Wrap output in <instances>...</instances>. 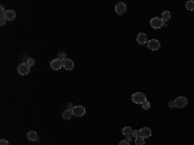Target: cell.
I'll use <instances>...</instances> for the list:
<instances>
[{"label": "cell", "instance_id": "1", "mask_svg": "<svg viewBox=\"0 0 194 145\" xmlns=\"http://www.w3.org/2000/svg\"><path fill=\"white\" fill-rule=\"evenodd\" d=\"M131 100H132V103L141 105L144 101H146V95L145 93H142V92H135L133 95L131 96Z\"/></svg>", "mask_w": 194, "mask_h": 145}, {"label": "cell", "instance_id": "2", "mask_svg": "<svg viewBox=\"0 0 194 145\" xmlns=\"http://www.w3.org/2000/svg\"><path fill=\"white\" fill-rule=\"evenodd\" d=\"M164 21L162 19V17H153L150 19V26L153 27V29H155V30H158V29H161V27L164 25Z\"/></svg>", "mask_w": 194, "mask_h": 145}, {"label": "cell", "instance_id": "3", "mask_svg": "<svg viewBox=\"0 0 194 145\" xmlns=\"http://www.w3.org/2000/svg\"><path fill=\"white\" fill-rule=\"evenodd\" d=\"M147 48L150 51H158L161 48V42L158 39H150V40H147Z\"/></svg>", "mask_w": 194, "mask_h": 145}, {"label": "cell", "instance_id": "4", "mask_svg": "<svg viewBox=\"0 0 194 145\" xmlns=\"http://www.w3.org/2000/svg\"><path fill=\"white\" fill-rule=\"evenodd\" d=\"M17 71H18L19 75H27V74L30 73V66L27 65L26 62H22V64H19V65H18Z\"/></svg>", "mask_w": 194, "mask_h": 145}, {"label": "cell", "instance_id": "5", "mask_svg": "<svg viewBox=\"0 0 194 145\" xmlns=\"http://www.w3.org/2000/svg\"><path fill=\"white\" fill-rule=\"evenodd\" d=\"M175 105H176V108H180V109L185 108L186 105H188V99L184 96H178V97H176V100H175Z\"/></svg>", "mask_w": 194, "mask_h": 145}, {"label": "cell", "instance_id": "6", "mask_svg": "<svg viewBox=\"0 0 194 145\" xmlns=\"http://www.w3.org/2000/svg\"><path fill=\"white\" fill-rule=\"evenodd\" d=\"M61 68H64V61L60 60L58 57L50 61V69L52 70H60Z\"/></svg>", "mask_w": 194, "mask_h": 145}, {"label": "cell", "instance_id": "7", "mask_svg": "<svg viewBox=\"0 0 194 145\" xmlns=\"http://www.w3.org/2000/svg\"><path fill=\"white\" fill-rule=\"evenodd\" d=\"M73 114L75 117H83L85 114V108L81 106V105H76V106H74V109H73Z\"/></svg>", "mask_w": 194, "mask_h": 145}, {"label": "cell", "instance_id": "8", "mask_svg": "<svg viewBox=\"0 0 194 145\" xmlns=\"http://www.w3.org/2000/svg\"><path fill=\"white\" fill-rule=\"evenodd\" d=\"M127 12V5L124 3H118L115 5V13L116 14H119V16H122L124 14Z\"/></svg>", "mask_w": 194, "mask_h": 145}, {"label": "cell", "instance_id": "9", "mask_svg": "<svg viewBox=\"0 0 194 145\" xmlns=\"http://www.w3.org/2000/svg\"><path fill=\"white\" fill-rule=\"evenodd\" d=\"M140 131V136L144 139H147V138H150L151 136V130L149 127H142L141 130H138Z\"/></svg>", "mask_w": 194, "mask_h": 145}, {"label": "cell", "instance_id": "10", "mask_svg": "<svg viewBox=\"0 0 194 145\" xmlns=\"http://www.w3.org/2000/svg\"><path fill=\"white\" fill-rule=\"evenodd\" d=\"M136 40H137L138 44H147V36L145 33H140L137 35V38H136Z\"/></svg>", "mask_w": 194, "mask_h": 145}, {"label": "cell", "instance_id": "11", "mask_svg": "<svg viewBox=\"0 0 194 145\" xmlns=\"http://www.w3.org/2000/svg\"><path fill=\"white\" fill-rule=\"evenodd\" d=\"M64 69L65 70H73L74 69V61L70 60V58L64 60Z\"/></svg>", "mask_w": 194, "mask_h": 145}, {"label": "cell", "instance_id": "12", "mask_svg": "<svg viewBox=\"0 0 194 145\" xmlns=\"http://www.w3.org/2000/svg\"><path fill=\"white\" fill-rule=\"evenodd\" d=\"M16 12L13 10V9H8L7 10V13H5V17H7V19L8 21H13V19L16 18Z\"/></svg>", "mask_w": 194, "mask_h": 145}, {"label": "cell", "instance_id": "13", "mask_svg": "<svg viewBox=\"0 0 194 145\" xmlns=\"http://www.w3.org/2000/svg\"><path fill=\"white\" fill-rule=\"evenodd\" d=\"M27 139H29L30 141H36V140L39 139V136H38V134L35 131H29L27 132Z\"/></svg>", "mask_w": 194, "mask_h": 145}, {"label": "cell", "instance_id": "14", "mask_svg": "<svg viewBox=\"0 0 194 145\" xmlns=\"http://www.w3.org/2000/svg\"><path fill=\"white\" fill-rule=\"evenodd\" d=\"M132 132H133V130H132V127H130V126L123 127V130H122V134L124 136H130V135H132Z\"/></svg>", "mask_w": 194, "mask_h": 145}, {"label": "cell", "instance_id": "15", "mask_svg": "<svg viewBox=\"0 0 194 145\" xmlns=\"http://www.w3.org/2000/svg\"><path fill=\"white\" fill-rule=\"evenodd\" d=\"M73 110H65L64 113H62V118L66 119V120H69V119H71V117H73Z\"/></svg>", "mask_w": 194, "mask_h": 145}, {"label": "cell", "instance_id": "16", "mask_svg": "<svg viewBox=\"0 0 194 145\" xmlns=\"http://www.w3.org/2000/svg\"><path fill=\"white\" fill-rule=\"evenodd\" d=\"M162 19H163V21H170V19H171V13H170V12L168 10H164V12H163V13H162Z\"/></svg>", "mask_w": 194, "mask_h": 145}, {"label": "cell", "instance_id": "17", "mask_svg": "<svg viewBox=\"0 0 194 145\" xmlns=\"http://www.w3.org/2000/svg\"><path fill=\"white\" fill-rule=\"evenodd\" d=\"M185 8L188 10H194V0H189L185 3Z\"/></svg>", "mask_w": 194, "mask_h": 145}, {"label": "cell", "instance_id": "18", "mask_svg": "<svg viewBox=\"0 0 194 145\" xmlns=\"http://www.w3.org/2000/svg\"><path fill=\"white\" fill-rule=\"evenodd\" d=\"M135 144L136 145H145V139L141 138V136H138V138L135 139Z\"/></svg>", "mask_w": 194, "mask_h": 145}, {"label": "cell", "instance_id": "19", "mask_svg": "<svg viewBox=\"0 0 194 145\" xmlns=\"http://www.w3.org/2000/svg\"><path fill=\"white\" fill-rule=\"evenodd\" d=\"M58 58H60V60H62V61L66 60V58H67V57H66V52H64V51L58 52Z\"/></svg>", "mask_w": 194, "mask_h": 145}, {"label": "cell", "instance_id": "20", "mask_svg": "<svg viewBox=\"0 0 194 145\" xmlns=\"http://www.w3.org/2000/svg\"><path fill=\"white\" fill-rule=\"evenodd\" d=\"M142 105V109H145V110H149V109H150V103H149V101H144V103L141 104Z\"/></svg>", "mask_w": 194, "mask_h": 145}, {"label": "cell", "instance_id": "21", "mask_svg": "<svg viewBox=\"0 0 194 145\" xmlns=\"http://www.w3.org/2000/svg\"><path fill=\"white\" fill-rule=\"evenodd\" d=\"M7 21H8V19H7V17H5V14H3L1 17H0V25L4 26V25L7 23Z\"/></svg>", "mask_w": 194, "mask_h": 145}, {"label": "cell", "instance_id": "22", "mask_svg": "<svg viewBox=\"0 0 194 145\" xmlns=\"http://www.w3.org/2000/svg\"><path fill=\"white\" fill-rule=\"evenodd\" d=\"M26 64H27V65H29L30 68H31V66H33V65H35V60H34V58H29V60L26 61Z\"/></svg>", "mask_w": 194, "mask_h": 145}, {"label": "cell", "instance_id": "23", "mask_svg": "<svg viewBox=\"0 0 194 145\" xmlns=\"http://www.w3.org/2000/svg\"><path fill=\"white\" fill-rule=\"evenodd\" d=\"M138 136H140V131H137V130H133V132H132V138L136 139V138H138Z\"/></svg>", "mask_w": 194, "mask_h": 145}, {"label": "cell", "instance_id": "24", "mask_svg": "<svg viewBox=\"0 0 194 145\" xmlns=\"http://www.w3.org/2000/svg\"><path fill=\"white\" fill-rule=\"evenodd\" d=\"M74 109V105L71 103H69V104H66V110H73Z\"/></svg>", "mask_w": 194, "mask_h": 145}, {"label": "cell", "instance_id": "25", "mask_svg": "<svg viewBox=\"0 0 194 145\" xmlns=\"http://www.w3.org/2000/svg\"><path fill=\"white\" fill-rule=\"evenodd\" d=\"M0 145H9V143H8V140L1 139V140H0Z\"/></svg>", "mask_w": 194, "mask_h": 145}, {"label": "cell", "instance_id": "26", "mask_svg": "<svg viewBox=\"0 0 194 145\" xmlns=\"http://www.w3.org/2000/svg\"><path fill=\"white\" fill-rule=\"evenodd\" d=\"M168 108H171V109L176 108V105H175V101H170V103H168Z\"/></svg>", "mask_w": 194, "mask_h": 145}, {"label": "cell", "instance_id": "27", "mask_svg": "<svg viewBox=\"0 0 194 145\" xmlns=\"http://www.w3.org/2000/svg\"><path fill=\"white\" fill-rule=\"evenodd\" d=\"M119 145H130V143H128L127 140H122V141L119 143Z\"/></svg>", "mask_w": 194, "mask_h": 145}, {"label": "cell", "instance_id": "28", "mask_svg": "<svg viewBox=\"0 0 194 145\" xmlns=\"http://www.w3.org/2000/svg\"><path fill=\"white\" fill-rule=\"evenodd\" d=\"M126 140L128 143H131L132 141V135H130V136H126Z\"/></svg>", "mask_w": 194, "mask_h": 145}]
</instances>
